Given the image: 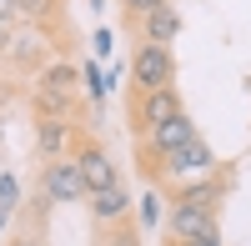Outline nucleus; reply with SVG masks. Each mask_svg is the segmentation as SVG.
<instances>
[{
  "instance_id": "obj_1",
  "label": "nucleus",
  "mask_w": 251,
  "mask_h": 246,
  "mask_svg": "<svg viewBox=\"0 0 251 246\" xmlns=\"http://www.w3.org/2000/svg\"><path fill=\"white\" fill-rule=\"evenodd\" d=\"M221 171V161H216V151L206 146V141L196 136V141H186L181 151H171V156H161V161H151L141 176L151 181L156 191H166V186H191V181H206V176H216Z\"/></svg>"
},
{
  "instance_id": "obj_2",
  "label": "nucleus",
  "mask_w": 251,
  "mask_h": 246,
  "mask_svg": "<svg viewBox=\"0 0 251 246\" xmlns=\"http://www.w3.org/2000/svg\"><path fill=\"white\" fill-rule=\"evenodd\" d=\"M75 80H80V71L71 60H50V66L35 75V86H30V116H71L75 100H80Z\"/></svg>"
},
{
  "instance_id": "obj_3",
  "label": "nucleus",
  "mask_w": 251,
  "mask_h": 246,
  "mask_svg": "<svg viewBox=\"0 0 251 246\" xmlns=\"http://www.w3.org/2000/svg\"><path fill=\"white\" fill-rule=\"evenodd\" d=\"M71 161H75V171H80V186H86V196H91V191H106V186H116V181H121L111 151L100 146L91 131H75V141H71Z\"/></svg>"
},
{
  "instance_id": "obj_4",
  "label": "nucleus",
  "mask_w": 251,
  "mask_h": 246,
  "mask_svg": "<svg viewBox=\"0 0 251 246\" xmlns=\"http://www.w3.org/2000/svg\"><path fill=\"white\" fill-rule=\"evenodd\" d=\"M186 141H196V121L186 116V111H181V116H171V121H161V126H151L146 136H136V171H146L151 161L181 151Z\"/></svg>"
},
{
  "instance_id": "obj_5",
  "label": "nucleus",
  "mask_w": 251,
  "mask_h": 246,
  "mask_svg": "<svg viewBox=\"0 0 251 246\" xmlns=\"http://www.w3.org/2000/svg\"><path fill=\"white\" fill-rule=\"evenodd\" d=\"M176 80V55L171 46H151V40H141L136 55H131V96L141 91H166Z\"/></svg>"
},
{
  "instance_id": "obj_6",
  "label": "nucleus",
  "mask_w": 251,
  "mask_h": 246,
  "mask_svg": "<svg viewBox=\"0 0 251 246\" xmlns=\"http://www.w3.org/2000/svg\"><path fill=\"white\" fill-rule=\"evenodd\" d=\"M55 46H50V35L46 30H35V25H20V30H5V60L20 71V75H40L50 66V55Z\"/></svg>"
},
{
  "instance_id": "obj_7",
  "label": "nucleus",
  "mask_w": 251,
  "mask_h": 246,
  "mask_svg": "<svg viewBox=\"0 0 251 246\" xmlns=\"http://www.w3.org/2000/svg\"><path fill=\"white\" fill-rule=\"evenodd\" d=\"M186 106H181V96H176V86H166V91H141V96H131V136H146L151 126H161V121H171V116H181Z\"/></svg>"
},
{
  "instance_id": "obj_8",
  "label": "nucleus",
  "mask_w": 251,
  "mask_h": 246,
  "mask_svg": "<svg viewBox=\"0 0 251 246\" xmlns=\"http://www.w3.org/2000/svg\"><path fill=\"white\" fill-rule=\"evenodd\" d=\"M40 186H46V196L55 201V206H75V201H86V186H80V171L71 156H55L46 161V171H40Z\"/></svg>"
},
{
  "instance_id": "obj_9",
  "label": "nucleus",
  "mask_w": 251,
  "mask_h": 246,
  "mask_svg": "<svg viewBox=\"0 0 251 246\" xmlns=\"http://www.w3.org/2000/svg\"><path fill=\"white\" fill-rule=\"evenodd\" d=\"M71 141H75V121L71 116H35V156H66L71 151Z\"/></svg>"
},
{
  "instance_id": "obj_10",
  "label": "nucleus",
  "mask_w": 251,
  "mask_h": 246,
  "mask_svg": "<svg viewBox=\"0 0 251 246\" xmlns=\"http://www.w3.org/2000/svg\"><path fill=\"white\" fill-rule=\"evenodd\" d=\"M86 201H91L96 231H111V226H121V221H131V196H126L121 181H116V186H106V191H91Z\"/></svg>"
},
{
  "instance_id": "obj_11",
  "label": "nucleus",
  "mask_w": 251,
  "mask_h": 246,
  "mask_svg": "<svg viewBox=\"0 0 251 246\" xmlns=\"http://www.w3.org/2000/svg\"><path fill=\"white\" fill-rule=\"evenodd\" d=\"M206 226H216V211H206V206H181V201H171V216H166V241H171V246L201 236Z\"/></svg>"
},
{
  "instance_id": "obj_12",
  "label": "nucleus",
  "mask_w": 251,
  "mask_h": 246,
  "mask_svg": "<svg viewBox=\"0 0 251 246\" xmlns=\"http://www.w3.org/2000/svg\"><path fill=\"white\" fill-rule=\"evenodd\" d=\"M176 35H181V15H176L171 0H166V5H156V10L136 25V40H151V46H171Z\"/></svg>"
},
{
  "instance_id": "obj_13",
  "label": "nucleus",
  "mask_w": 251,
  "mask_h": 246,
  "mask_svg": "<svg viewBox=\"0 0 251 246\" xmlns=\"http://www.w3.org/2000/svg\"><path fill=\"white\" fill-rule=\"evenodd\" d=\"M60 10H66V0H15V15L30 20V25L46 30V35L60 30Z\"/></svg>"
},
{
  "instance_id": "obj_14",
  "label": "nucleus",
  "mask_w": 251,
  "mask_h": 246,
  "mask_svg": "<svg viewBox=\"0 0 251 246\" xmlns=\"http://www.w3.org/2000/svg\"><path fill=\"white\" fill-rule=\"evenodd\" d=\"M226 196V176H206V181H191V186H181L171 201H181V206H206V211H216V201Z\"/></svg>"
},
{
  "instance_id": "obj_15",
  "label": "nucleus",
  "mask_w": 251,
  "mask_h": 246,
  "mask_svg": "<svg viewBox=\"0 0 251 246\" xmlns=\"http://www.w3.org/2000/svg\"><path fill=\"white\" fill-rule=\"evenodd\" d=\"M156 5H166V0H121V20H126L131 30H136V25H141V20L151 15Z\"/></svg>"
},
{
  "instance_id": "obj_16",
  "label": "nucleus",
  "mask_w": 251,
  "mask_h": 246,
  "mask_svg": "<svg viewBox=\"0 0 251 246\" xmlns=\"http://www.w3.org/2000/svg\"><path fill=\"white\" fill-rule=\"evenodd\" d=\"M161 216H166V201H161V191L151 186V191L141 196V226H156Z\"/></svg>"
},
{
  "instance_id": "obj_17",
  "label": "nucleus",
  "mask_w": 251,
  "mask_h": 246,
  "mask_svg": "<svg viewBox=\"0 0 251 246\" xmlns=\"http://www.w3.org/2000/svg\"><path fill=\"white\" fill-rule=\"evenodd\" d=\"M100 236H106V246H141V241H136V226H131V221H121V226L100 231Z\"/></svg>"
},
{
  "instance_id": "obj_18",
  "label": "nucleus",
  "mask_w": 251,
  "mask_h": 246,
  "mask_svg": "<svg viewBox=\"0 0 251 246\" xmlns=\"http://www.w3.org/2000/svg\"><path fill=\"white\" fill-rule=\"evenodd\" d=\"M80 80H86L91 100H100V96H106V80H100V71H96V66H86V71H80Z\"/></svg>"
},
{
  "instance_id": "obj_19",
  "label": "nucleus",
  "mask_w": 251,
  "mask_h": 246,
  "mask_svg": "<svg viewBox=\"0 0 251 246\" xmlns=\"http://www.w3.org/2000/svg\"><path fill=\"white\" fill-rule=\"evenodd\" d=\"M15 191H20V186H15V176L5 171V176H0V211H10V206H15Z\"/></svg>"
},
{
  "instance_id": "obj_20",
  "label": "nucleus",
  "mask_w": 251,
  "mask_h": 246,
  "mask_svg": "<svg viewBox=\"0 0 251 246\" xmlns=\"http://www.w3.org/2000/svg\"><path fill=\"white\" fill-rule=\"evenodd\" d=\"M181 246H221V231H216V226H206L201 236H191V241H181Z\"/></svg>"
},
{
  "instance_id": "obj_21",
  "label": "nucleus",
  "mask_w": 251,
  "mask_h": 246,
  "mask_svg": "<svg viewBox=\"0 0 251 246\" xmlns=\"http://www.w3.org/2000/svg\"><path fill=\"white\" fill-rule=\"evenodd\" d=\"M15 20H20V15H15V0H0V25H5V30H10V25H15Z\"/></svg>"
},
{
  "instance_id": "obj_22",
  "label": "nucleus",
  "mask_w": 251,
  "mask_h": 246,
  "mask_svg": "<svg viewBox=\"0 0 251 246\" xmlns=\"http://www.w3.org/2000/svg\"><path fill=\"white\" fill-rule=\"evenodd\" d=\"M5 246H40V241H35V236H10Z\"/></svg>"
},
{
  "instance_id": "obj_23",
  "label": "nucleus",
  "mask_w": 251,
  "mask_h": 246,
  "mask_svg": "<svg viewBox=\"0 0 251 246\" xmlns=\"http://www.w3.org/2000/svg\"><path fill=\"white\" fill-rule=\"evenodd\" d=\"M5 221H10V211H0V231H5Z\"/></svg>"
}]
</instances>
